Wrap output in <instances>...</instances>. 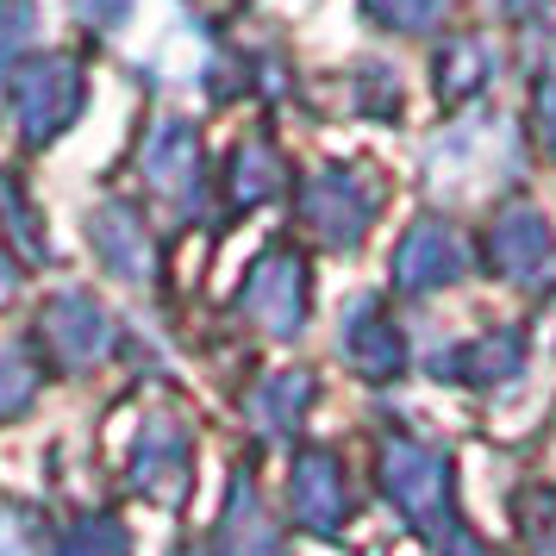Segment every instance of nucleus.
Instances as JSON below:
<instances>
[{"mask_svg":"<svg viewBox=\"0 0 556 556\" xmlns=\"http://www.w3.org/2000/svg\"><path fill=\"white\" fill-rule=\"evenodd\" d=\"M463 169H476V194H488L494 181H506L519 169V138L506 119H463L456 131H444L431 144V188L438 194H456L463 188Z\"/></svg>","mask_w":556,"mask_h":556,"instance_id":"6","label":"nucleus"},{"mask_svg":"<svg viewBox=\"0 0 556 556\" xmlns=\"http://www.w3.org/2000/svg\"><path fill=\"white\" fill-rule=\"evenodd\" d=\"M306 401H313V376H306V369H276V376H263V381L251 388V419H256V431L288 438V431L306 419Z\"/></svg>","mask_w":556,"mask_h":556,"instance_id":"15","label":"nucleus"},{"mask_svg":"<svg viewBox=\"0 0 556 556\" xmlns=\"http://www.w3.org/2000/svg\"><path fill=\"white\" fill-rule=\"evenodd\" d=\"M38 338H45V351H51L63 369H94V363L113 351V319H106V306H94L88 294L70 288V294L45 301Z\"/></svg>","mask_w":556,"mask_h":556,"instance_id":"9","label":"nucleus"},{"mask_svg":"<svg viewBox=\"0 0 556 556\" xmlns=\"http://www.w3.org/2000/svg\"><path fill=\"white\" fill-rule=\"evenodd\" d=\"M344 356L369 381H388L406 369V344H401V326L381 313L376 301H356V313L344 319Z\"/></svg>","mask_w":556,"mask_h":556,"instance_id":"14","label":"nucleus"},{"mask_svg":"<svg viewBox=\"0 0 556 556\" xmlns=\"http://www.w3.org/2000/svg\"><path fill=\"white\" fill-rule=\"evenodd\" d=\"M45 388V363L26 351V344H0V413H26Z\"/></svg>","mask_w":556,"mask_h":556,"instance_id":"20","label":"nucleus"},{"mask_svg":"<svg viewBox=\"0 0 556 556\" xmlns=\"http://www.w3.org/2000/svg\"><path fill=\"white\" fill-rule=\"evenodd\" d=\"M176 556H206V551H194V544H181V551Z\"/></svg>","mask_w":556,"mask_h":556,"instance_id":"26","label":"nucleus"},{"mask_svg":"<svg viewBox=\"0 0 556 556\" xmlns=\"http://www.w3.org/2000/svg\"><path fill=\"white\" fill-rule=\"evenodd\" d=\"M101 26H106V38H113L138 70H151L156 81H201L206 63H213L201 20H194L181 0H106Z\"/></svg>","mask_w":556,"mask_h":556,"instance_id":"2","label":"nucleus"},{"mask_svg":"<svg viewBox=\"0 0 556 556\" xmlns=\"http://www.w3.org/2000/svg\"><path fill=\"white\" fill-rule=\"evenodd\" d=\"M88 238H94L101 263L119 281H151L156 276V238H151V226H144V213H138V206L106 201L101 213L88 219Z\"/></svg>","mask_w":556,"mask_h":556,"instance_id":"13","label":"nucleus"},{"mask_svg":"<svg viewBox=\"0 0 556 556\" xmlns=\"http://www.w3.org/2000/svg\"><path fill=\"white\" fill-rule=\"evenodd\" d=\"M38 544H31V531L13 519V513H0V556H31Z\"/></svg>","mask_w":556,"mask_h":556,"instance_id":"24","label":"nucleus"},{"mask_svg":"<svg viewBox=\"0 0 556 556\" xmlns=\"http://www.w3.org/2000/svg\"><path fill=\"white\" fill-rule=\"evenodd\" d=\"M376 213H381L376 188H369V176L351 169V163H326V169L306 176V188H301V219L326 251H356V244L369 238V226H376Z\"/></svg>","mask_w":556,"mask_h":556,"instance_id":"5","label":"nucleus"},{"mask_svg":"<svg viewBox=\"0 0 556 556\" xmlns=\"http://www.w3.org/2000/svg\"><path fill=\"white\" fill-rule=\"evenodd\" d=\"M0 226H13V238H20V251L26 256H45V226L31 219L26 188H20L13 176H0Z\"/></svg>","mask_w":556,"mask_h":556,"instance_id":"22","label":"nucleus"},{"mask_svg":"<svg viewBox=\"0 0 556 556\" xmlns=\"http://www.w3.org/2000/svg\"><path fill=\"white\" fill-rule=\"evenodd\" d=\"M188 481H194V444H188V431H181L176 419L156 413L151 426L138 431V451H131V488H144L156 506H181Z\"/></svg>","mask_w":556,"mask_h":556,"instance_id":"12","label":"nucleus"},{"mask_svg":"<svg viewBox=\"0 0 556 556\" xmlns=\"http://www.w3.org/2000/svg\"><path fill=\"white\" fill-rule=\"evenodd\" d=\"M13 288H20V263L7 256V244H0V301H13Z\"/></svg>","mask_w":556,"mask_h":556,"instance_id":"25","label":"nucleus"},{"mask_svg":"<svg viewBox=\"0 0 556 556\" xmlns=\"http://www.w3.org/2000/svg\"><path fill=\"white\" fill-rule=\"evenodd\" d=\"M488 269L506 276L513 288H531V294L556 288V231L544 226V213L501 206L488 226Z\"/></svg>","mask_w":556,"mask_h":556,"instance_id":"7","label":"nucleus"},{"mask_svg":"<svg viewBox=\"0 0 556 556\" xmlns=\"http://www.w3.org/2000/svg\"><path fill=\"white\" fill-rule=\"evenodd\" d=\"M306 306H313V269H306V256L288 251V244H269L251 263L244 288H238V313L263 338H294L306 326Z\"/></svg>","mask_w":556,"mask_h":556,"instance_id":"4","label":"nucleus"},{"mask_svg":"<svg viewBox=\"0 0 556 556\" xmlns=\"http://www.w3.org/2000/svg\"><path fill=\"white\" fill-rule=\"evenodd\" d=\"M226 188H231V206H244V213H251V206H263V201H276L281 188H288V169H281L276 144H269V138L238 144V151H231Z\"/></svg>","mask_w":556,"mask_h":556,"instance_id":"16","label":"nucleus"},{"mask_svg":"<svg viewBox=\"0 0 556 556\" xmlns=\"http://www.w3.org/2000/svg\"><path fill=\"white\" fill-rule=\"evenodd\" d=\"M0 51H7V45H0Z\"/></svg>","mask_w":556,"mask_h":556,"instance_id":"27","label":"nucleus"},{"mask_svg":"<svg viewBox=\"0 0 556 556\" xmlns=\"http://www.w3.org/2000/svg\"><path fill=\"white\" fill-rule=\"evenodd\" d=\"M369 7V20L388 31H401V38H419V31H431L438 20H444V7L451 0H363Z\"/></svg>","mask_w":556,"mask_h":556,"instance_id":"21","label":"nucleus"},{"mask_svg":"<svg viewBox=\"0 0 556 556\" xmlns=\"http://www.w3.org/2000/svg\"><path fill=\"white\" fill-rule=\"evenodd\" d=\"M81 94H88V76H81L76 56L63 51H31L7 81V101H13V119H20L26 144H51L56 131L76 126Z\"/></svg>","mask_w":556,"mask_h":556,"instance_id":"3","label":"nucleus"},{"mask_svg":"<svg viewBox=\"0 0 556 556\" xmlns=\"http://www.w3.org/2000/svg\"><path fill=\"white\" fill-rule=\"evenodd\" d=\"M288 506H294V519L306 531H331L351 526V481H344V463L331 451H301L294 456V469H288Z\"/></svg>","mask_w":556,"mask_h":556,"instance_id":"11","label":"nucleus"},{"mask_svg":"<svg viewBox=\"0 0 556 556\" xmlns=\"http://www.w3.org/2000/svg\"><path fill=\"white\" fill-rule=\"evenodd\" d=\"M488 76H494V56H488V45H481L476 31L451 38V45L438 51V70H431V81H438L444 101H469V94H481V81Z\"/></svg>","mask_w":556,"mask_h":556,"instance_id":"17","label":"nucleus"},{"mask_svg":"<svg viewBox=\"0 0 556 556\" xmlns=\"http://www.w3.org/2000/svg\"><path fill=\"white\" fill-rule=\"evenodd\" d=\"M463 276H469V256H463V238L444 219L406 226V238L394 244V288L401 294H438Z\"/></svg>","mask_w":556,"mask_h":556,"instance_id":"10","label":"nucleus"},{"mask_svg":"<svg viewBox=\"0 0 556 556\" xmlns=\"http://www.w3.org/2000/svg\"><path fill=\"white\" fill-rule=\"evenodd\" d=\"M226 544H231V556H276V531L263 526L256 488L244 476L231 481V501H226Z\"/></svg>","mask_w":556,"mask_h":556,"instance_id":"18","label":"nucleus"},{"mask_svg":"<svg viewBox=\"0 0 556 556\" xmlns=\"http://www.w3.org/2000/svg\"><path fill=\"white\" fill-rule=\"evenodd\" d=\"M138 169H144V188H151L163 206H176L181 219L201 213V138H194V126L163 119V126L144 138Z\"/></svg>","mask_w":556,"mask_h":556,"instance_id":"8","label":"nucleus"},{"mask_svg":"<svg viewBox=\"0 0 556 556\" xmlns=\"http://www.w3.org/2000/svg\"><path fill=\"white\" fill-rule=\"evenodd\" d=\"M531 101H538V138H544V151L556 156V63L538 76V94H531Z\"/></svg>","mask_w":556,"mask_h":556,"instance_id":"23","label":"nucleus"},{"mask_svg":"<svg viewBox=\"0 0 556 556\" xmlns=\"http://www.w3.org/2000/svg\"><path fill=\"white\" fill-rule=\"evenodd\" d=\"M56 556H131V538L113 513H88L76 526H63L56 538Z\"/></svg>","mask_w":556,"mask_h":556,"instance_id":"19","label":"nucleus"},{"mask_svg":"<svg viewBox=\"0 0 556 556\" xmlns=\"http://www.w3.org/2000/svg\"><path fill=\"white\" fill-rule=\"evenodd\" d=\"M381 494L401 506V519L438 556H488L476 544V531L456 519V481L444 451H431L419 438H388L381 444Z\"/></svg>","mask_w":556,"mask_h":556,"instance_id":"1","label":"nucleus"}]
</instances>
